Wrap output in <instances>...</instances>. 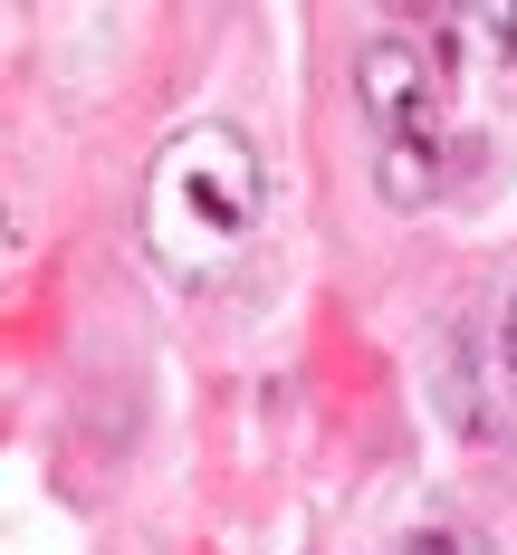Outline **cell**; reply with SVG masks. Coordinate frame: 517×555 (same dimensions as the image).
<instances>
[{
    "label": "cell",
    "mask_w": 517,
    "mask_h": 555,
    "mask_svg": "<svg viewBox=\"0 0 517 555\" xmlns=\"http://www.w3.org/2000/svg\"><path fill=\"white\" fill-rule=\"evenodd\" d=\"M259 202H269V172L249 154V134L240 125H192V134H172L164 164H154L144 240L164 249L172 269H221L230 249L259 230Z\"/></svg>",
    "instance_id": "1"
},
{
    "label": "cell",
    "mask_w": 517,
    "mask_h": 555,
    "mask_svg": "<svg viewBox=\"0 0 517 555\" xmlns=\"http://www.w3.org/2000/svg\"><path fill=\"white\" fill-rule=\"evenodd\" d=\"M354 96L374 115V154H431L441 144V57L422 49V39H364L354 49Z\"/></svg>",
    "instance_id": "2"
},
{
    "label": "cell",
    "mask_w": 517,
    "mask_h": 555,
    "mask_svg": "<svg viewBox=\"0 0 517 555\" xmlns=\"http://www.w3.org/2000/svg\"><path fill=\"white\" fill-rule=\"evenodd\" d=\"M460 29H469V39H489V49H499V67H517V10H469Z\"/></svg>",
    "instance_id": "3"
},
{
    "label": "cell",
    "mask_w": 517,
    "mask_h": 555,
    "mask_svg": "<svg viewBox=\"0 0 517 555\" xmlns=\"http://www.w3.org/2000/svg\"><path fill=\"white\" fill-rule=\"evenodd\" d=\"M402 555H489V546H479L469 527H412V537H402Z\"/></svg>",
    "instance_id": "4"
},
{
    "label": "cell",
    "mask_w": 517,
    "mask_h": 555,
    "mask_svg": "<svg viewBox=\"0 0 517 555\" xmlns=\"http://www.w3.org/2000/svg\"><path fill=\"white\" fill-rule=\"evenodd\" d=\"M508 374H517V297H508Z\"/></svg>",
    "instance_id": "5"
}]
</instances>
